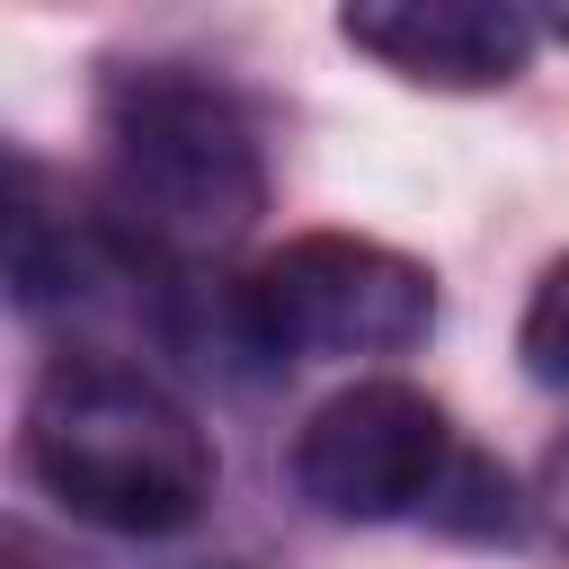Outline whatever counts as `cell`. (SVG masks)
Instances as JSON below:
<instances>
[{
    "mask_svg": "<svg viewBox=\"0 0 569 569\" xmlns=\"http://www.w3.org/2000/svg\"><path fill=\"white\" fill-rule=\"evenodd\" d=\"M453 471V427L427 391L373 373L329 391L302 436H293V489L338 516V525H391V516H427L436 489Z\"/></svg>",
    "mask_w": 569,
    "mask_h": 569,
    "instance_id": "obj_4",
    "label": "cell"
},
{
    "mask_svg": "<svg viewBox=\"0 0 569 569\" xmlns=\"http://www.w3.org/2000/svg\"><path fill=\"white\" fill-rule=\"evenodd\" d=\"M89 258H98V240H89L71 213H53L44 169L18 151V213H9V284H18V302H27V311L71 302V293L89 284Z\"/></svg>",
    "mask_w": 569,
    "mask_h": 569,
    "instance_id": "obj_6",
    "label": "cell"
},
{
    "mask_svg": "<svg viewBox=\"0 0 569 569\" xmlns=\"http://www.w3.org/2000/svg\"><path fill=\"white\" fill-rule=\"evenodd\" d=\"M533 507H542L551 542L569 551V445H551V462H542V480H533Z\"/></svg>",
    "mask_w": 569,
    "mask_h": 569,
    "instance_id": "obj_8",
    "label": "cell"
},
{
    "mask_svg": "<svg viewBox=\"0 0 569 569\" xmlns=\"http://www.w3.org/2000/svg\"><path fill=\"white\" fill-rule=\"evenodd\" d=\"M516 356L542 391H569V258L542 267V284L525 302V329H516Z\"/></svg>",
    "mask_w": 569,
    "mask_h": 569,
    "instance_id": "obj_7",
    "label": "cell"
},
{
    "mask_svg": "<svg viewBox=\"0 0 569 569\" xmlns=\"http://www.w3.org/2000/svg\"><path fill=\"white\" fill-rule=\"evenodd\" d=\"M231 329L258 356H409L436 329V284L382 240L302 231L249 267V284L231 293Z\"/></svg>",
    "mask_w": 569,
    "mask_h": 569,
    "instance_id": "obj_3",
    "label": "cell"
},
{
    "mask_svg": "<svg viewBox=\"0 0 569 569\" xmlns=\"http://www.w3.org/2000/svg\"><path fill=\"white\" fill-rule=\"evenodd\" d=\"M338 36L418 89H507L533 53L525 0H338Z\"/></svg>",
    "mask_w": 569,
    "mask_h": 569,
    "instance_id": "obj_5",
    "label": "cell"
},
{
    "mask_svg": "<svg viewBox=\"0 0 569 569\" xmlns=\"http://www.w3.org/2000/svg\"><path fill=\"white\" fill-rule=\"evenodd\" d=\"M107 142V231L160 267L222 258L267 213V151L231 89L178 62L116 71L98 98Z\"/></svg>",
    "mask_w": 569,
    "mask_h": 569,
    "instance_id": "obj_1",
    "label": "cell"
},
{
    "mask_svg": "<svg viewBox=\"0 0 569 569\" xmlns=\"http://www.w3.org/2000/svg\"><path fill=\"white\" fill-rule=\"evenodd\" d=\"M525 9H533V18H542V27L560 36V44H569V0H525Z\"/></svg>",
    "mask_w": 569,
    "mask_h": 569,
    "instance_id": "obj_9",
    "label": "cell"
},
{
    "mask_svg": "<svg viewBox=\"0 0 569 569\" xmlns=\"http://www.w3.org/2000/svg\"><path fill=\"white\" fill-rule=\"evenodd\" d=\"M27 480L98 533H178L213 498V436L133 365L62 356L27 391Z\"/></svg>",
    "mask_w": 569,
    "mask_h": 569,
    "instance_id": "obj_2",
    "label": "cell"
},
{
    "mask_svg": "<svg viewBox=\"0 0 569 569\" xmlns=\"http://www.w3.org/2000/svg\"><path fill=\"white\" fill-rule=\"evenodd\" d=\"M9 569H36V551H27V533H9Z\"/></svg>",
    "mask_w": 569,
    "mask_h": 569,
    "instance_id": "obj_10",
    "label": "cell"
}]
</instances>
